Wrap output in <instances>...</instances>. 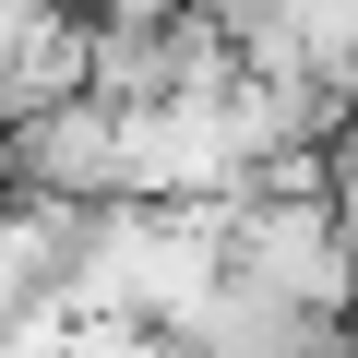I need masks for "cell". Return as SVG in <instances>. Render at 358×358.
<instances>
[{"instance_id":"obj_1","label":"cell","mask_w":358,"mask_h":358,"mask_svg":"<svg viewBox=\"0 0 358 358\" xmlns=\"http://www.w3.org/2000/svg\"><path fill=\"white\" fill-rule=\"evenodd\" d=\"M322 215H334V239H346V263H358V131H346L334 167H322Z\"/></svg>"}]
</instances>
